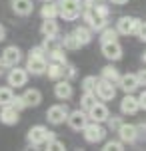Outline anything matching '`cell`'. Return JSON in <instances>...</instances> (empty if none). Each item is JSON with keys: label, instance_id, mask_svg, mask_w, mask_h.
I'll list each match as a JSON object with an SVG mask.
<instances>
[{"label": "cell", "instance_id": "ac0fdd59", "mask_svg": "<svg viewBox=\"0 0 146 151\" xmlns=\"http://www.w3.org/2000/svg\"><path fill=\"white\" fill-rule=\"evenodd\" d=\"M54 96L58 99H70L72 98V86H70L66 80H62L54 86Z\"/></svg>", "mask_w": 146, "mask_h": 151}, {"label": "cell", "instance_id": "e575fe53", "mask_svg": "<svg viewBox=\"0 0 146 151\" xmlns=\"http://www.w3.org/2000/svg\"><path fill=\"white\" fill-rule=\"evenodd\" d=\"M104 149L106 151H120L122 149V141H108V143L104 145Z\"/></svg>", "mask_w": 146, "mask_h": 151}, {"label": "cell", "instance_id": "9a60e30c", "mask_svg": "<svg viewBox=\"0 0 146 151\" xmlns=\"http://www.w3.org/2000/svg\"><path fill=\"white\" fill-rule=\"evenodd\" d=\"M0 121L4 123V125H14L18 123V109L10 106H2V111H0Z\"/></svg>", "mask_w": 146, "mask_h": 151}, {"label": "cell", "instance_id": "b9f144b4", "mask_svg": "<svg viewBox=\"0 0 146 151\" xmlns=\"http://www.w3.org/2000/svg\"><path fill=\"white\" fill-rule=\"evenodd\" d=\"M2 72H4V64L0 62V76H2Z\"/></svg>", "mask_w": 146, "mask_h": 151}, {"label": "cell", "instance_id": "44dd1931", "mask_svg": "<svg viewBox=\"0 0 146 151\" xmlns=\"http://www.w3.org/2000/svg\"><path fill=\"white\" fill-rule=\"evenodd\" d=\"M118 133H120V139L126 141V143H132L136 139V127L134 125H128V123H122L118 127Z\"/></svg>", "mask_w": 146, "mask_h": 151}, {"label": "cell", "instance_id": "7402d4cb", "mask_svg": "<svg viewBox=\"0 0 146 151\" xmlns=\"http://www.w3.org/2000/svg\"><path fill=\"white\" fill-rule=\"evenodd\" d=\"M64 66L66 64H56V62H52V64L46 66V72L44 74H48L50 80H60V78H64Z\"/></svg>", "mask_w": 146, "mask_h": 151}, {"label": "cell", "instance_id": "f1b7e54d", "mask_svg": "<svg viewBox=\"0 0 146 151\" xmlns=\"http://www.w3.org/2000/svg\"><path fill=\"white\" fill-rule=\"evenodd\" d=\"M118 38V30H112V28H102V34H100V40L102 42H112Z\"/></svg>", "mask_w": 146, "mask_h": 151}, {"label": "cell", "instance_id": "ee69618b", "mask_svg": "<svg viewBox=\"0 0 146 151\" xmlns=\"http://www.w3.org/2000/svg\"><path fill=\"white\" fill-rule=\"evenodd\" d=\"M44 2H50V0H44Z\"/></svg>", "mask_w": 146, "mask_h": 151}, {"label": "cell", "instance_id": "f546056e", "mask_svg": "<svg viewBox=\"0 0 146 151\" xmlns=\"http://www.w3.org/2000/svg\"><path fill=\"white\" fill-rule=\"evenodd\" d=\"M50 58H52V62H56V64H66V56H64V52H62L60 48H54V50H50Z\"/></svg>", "mask_w": 146, "mask_h": 151}, {"label": "cell", "instance_id": "8992f818", "mask_svg": "<svg viewBox=\"0 0 146 151\" xmlns=\"http://www.w3.org/2000/svg\"><path fill=\"white\" fill-rule=\"evenodd\" d=\"M138 24L140 20L138 18H134V16H122L120 20H118V34H124V36H136V30H138Z\"/></svg>", "mask_w": 146, "mask_h": 151}, {"label": "cell", "instance_id": "9c48e42d", "mask_svg": "<svg viewBox=\"0 0 146 151\" xmlns=\"http://www.w3.org/2000/svg\"><path fill=\"white\" fill-rule=\"evenodd\" d=\"M46 117H48L50 123L60 125V123H64L66 117H68V107H66V106H52V107H48Z\"/></svg>", "mask_w": 146, "mask_h": 151}, {"label": "cell", "instance_id": "f35d334b", "mask_svg": "<svg viewBox=\"0 0 146 151\" xmlns=\"http://www.w3.org/2000/svg\"><path fill=\"white\" fill-rule=\"evenodd\" d=\"M96 4H104V0H86L84 6H96Z\"/></svg>", "mask_w": 146, "mask_h": 151}, {"label": "cell", "instance_id": "30bf717a", "mask_svg": "<svg viewBox=\"0 0 146 151\" xmlns=\"http://www.w3.org/2000/svg\"><path fill=\"white\" fill-rule=\"evenodd\" d=\"M22 60V50L18 46H8L6 50L2 52V64L4 66H18V62Z\"/></svg>", "mask_w": 146, "mask_h": 151}, {"label": "cell", "instance_id": "2e32d148", "mask_svg": "<svg viewBox=\"0 0 146 151\" xmlns=\"http://www.w3.org/2000/svg\"><path fill=\"white\" fill-rule=\"evenodd\" d=\"M120 109H122V113H126V115H134V113L140 109L138 98H134V96H130V93H126V98L120 101Z\"/></svg>", "mask_w": 146, "mask_h": 151}, {"label": "cell", "instance_id": "d6986e66", "mask_svg": "<svg viewBox=\"0 0 146 151\" xmlns=\"http://www.w3.org/2000/svg\"><path fill=\"white\" fill-rule=\"evenodd\" d=\"M32 0H12V10L18 16H28L32 14Z\"/></svg>", "mask_w": 146, "mask_h": 151}, {"label": "cell", "instance_id": "d4e9b609", "mask_svg": "<svg viewBox=\"0 0 146 151\" xmlns=\"http://www.w3.org/2000/svg\"><path fill=\"white\" fill-rule=\"evenodd\" d=\"M40 14H42V18H56V16H58V4H56L54 0L46 2V4L42 6V10H40Z\"/></svg>", "mask_w": 146, "mask_h": 151}, {"label": "cell", "instance_id": "60d3db41", "mask_svg": "<svg viewBox=\"0 0 146 151\" xmlns=\"http://www.w3.org/2000/svg\"><path fill=\"white\" fill-rule=\"evenodd\" d=\"M110 2H112V4H118V6H122V4H126L128 0H110Z\"/></svg>", "mask_w": 146, "mask_h": 151}, {"label": "cell", "instance_id": "484cf974", "mask_svg": "<svg viewBox=\"0 0 146 151\" xmlns=\"http://www.w3.org/2000/svg\"><path fill=\"white\" fill-rule=\"evenodd\" d=\"M62 46L66 48V50H78L80 48V42H78V38L74 34H66L64 40H62Z\"/></svg>", "mask_w": 146, "mask_h": 151}, {"label": "cell", "instance_id": "d6a6232c", "mask_svg": "<svg viewBox=\"0 0 146 151\" xmlns=\"http://www.w3.org/2000/svg\"><path fill=\"white\" fill-rule=\"evenodd\" d=\"M46 149L60 151V149H64V143H62V141H58V139L54 137V139H50V141H46Z\"/></svg>", "mask_w": 146, "mask_h": 151}, {"label": "cell", "instance_id": "7bdbcfd3", "mask_svg": "<svg viewBox=\"0 0 146 151\" xmlns=\"http://www.w3.org/2000/svg\"><path fill=\"white\" fill-rule=\"evenodd\" d=\"M142 60H144V62H146V52H144V54H142Z\"/></svg>", "mask_w": 146, "mask_h": 151}, {"label": "cell", "instance_id": "5bb4252c", "mask_svg": "<svg viewBox=\"0 0 146 151\" xmlns=\"http://www.w3.org/2000/svg\"><path fill=\"white\" fill-rule=\"evenodd\" d=\"M118 86L122 88V91H126V93H132V91L138 88V78H136V74H124L120 76V80H118Z\"/></svg>", "mask_w": 146, "mask_h": 151}, {"label": "cell", "instance_id": "603a6c76", "mask_svg": "<svg viewBox=\"0 0 146 151\" xmlns=\"http://www.w3.org/2000/svg\"><path fill=\"white\" fill-rule=\"evenodd\" d=\"M74 36L78 38V42H80V46L84 44H90V40H92V32H90V28H86V26H78L76 30L72 32Z\"/></svg>", "mask_w": 146, "mask_h": 151}, {"label": "cell", "instance_id": "6da1fadb", "mask_svg": "<svg viewBox=\"0 0 146 151\" xmlns=\"http://www.w3.org/2000/svg\"><path fill=\"white\" fill-rule=\"evenodd\" d=\"M84 20L88 22L90 30H102V28H106V22H108V8L104 6V4L86 6V10H84Z\"/></svg>", "mask_w": 146, "mask_h": 151}, {"label": "cell", "instance_id": "1f68e13d", "mask_svg": "<svg viewBox=\"0 0 146 151\" xmlns=\"http://www.w3.org/2000/svg\"><path fill=\"white\" fill-rule=\"evenodd\" d=\"M10 106L14 107V109H18V111H20V109H24V107H26V104H24L22 96H14V98H12V101H10Z\"/></svg>", "mask_w": 146, "mask_h": 151}, {"label": "cell", "instance_id": "8d00e7d4", "mask_svg": "<svg viewBox=\"0 0 146 151\" xmlns=\"http://www.w3.org/2000/svg\"><path fill=\"white\" fill-rule=\"evenodd\" d=\"M136 78H138L140 86H146V70H140L138 74H136Z\"/></svg>", "mask_w": 146, "mask_h": 151}, {"label": "cell", "instance_id": "4fadbf2b", "mask_svg": "<svg viewBox=\"0 0 146 151\" xmlns=\"http://www.w3.org/2000/svg\"><path fill=\"white\" fill-rule=\"evenodd\" d=\"M108 115H110V111H108V107L104 106V104H94L90 109H88V119L92 121H98V123H102V121L108 119Z\"/></svg>", "mask_w": 146, "mask_h": 151}, {"label": "cell", "instance_id": "ba28073f", "mask_svg": "<svg viewBox=\"0 0 146 151\" xmlns=\"http://www.w3.org/2000/svg\"><path fill=\"white\" fill-rule=\"evenodd\" d=\"M28 82V72L26 68H18V66H12L10 74H8V86L12 88H22Z\"/></svg>", "mask_w": 146, "mask_h": 151}, {"label": "cell", "instance_id": "3957f363", "mask_svg": "<svg viewBox=\"0 0 146 151\" xmlns=\"http://www.w3.org/2000/svg\"><path fill=\"white\" fill-rule=\"evenodd\" d=\"M82 131H84V139L88 143H98V141H102V139L106 137V129L102 127L98 121L86 123L84 127H82Z\"/></svg>", "mask_w": 146, "mask_h": 151}, {"label": "cell", "instance_id": "e0dca14e", "mask_svg": "<svg viewBox=\"0 0 146 151\" xmlns=\"http://www.w3.org/2000/svg\"><path fill=\"white\" fill-rule=\"evenodd\" d=\"M58 22L54 20V18H44V22H42V28L40 32L44 34V38H56L58 36Z\"/></svg>", "mask_w": 146, "mask_h": 151}, {"label": "cell", "instance_id": "ab89813d", "mask_svg": "<svg viewBox=\"0 0 146 151\" xmlns=\"http://www.w3.org/2000/svg\"><path fill=\"white\" fill-rule=\"evenodd\" d=\"M4 38H6V30H4V26L0 24V42H2Z\"/></svg>", "mask_w": 146, "mask_h": 151}, {"label": "cell", "instance_id": "52a82bcc", "mask_svg": "<svg viewBox=\"0 0 146 151\" xmlns=\"http://www.w3.org/2000/svg\"><path fill=\"white\" fill-rule=\"evenodd\" d=\"M46 58L44 56H34L30 54L28 56V62H26V72L28 74H34V76H42L46 72Z\"/></svg>", "mask_w": 146, "mask_h": 151}, {"label": "cell", "instance_id": "5b68a950", "mask_svg": "<svg viewBox=\"0 0 146 151\" xmlns=\"http://www.w3.org/2000/svg\"><path fill=\"white\" fill-rule=\"evenodd\" d=\"M94 93H96V98H100L102 101H110V99L116 96V88H114V83H112V82H106V80H96Z\"/></svg>", "mask_w": 146, "mask_h": 151}, {"label": "cell", "instance_id": "836d02e7", "mask_svg": "<svg viewBox=\"0 0 146 151\" xmlns=\"http://www.w3.org/2000/svg\"><path fill=\"white\" fill-rule=\"evenodd\" d=\"M106 121H108V125H110V129H118L120 125H122V119H120V117H116V115H112V117L108 115Z\"/></svg>", "mask_w": 146, "mask_h": 151}, {"label": "cell", "instance_id": "7a4b0ae2", "mask_svg": "<svg viewBox=\"0 0 146 151\" xmlns=\"http://www.w3.org/2000/svg\"><path fill=\"white\" fill-rule=\"evenodd\" d=\"M80 12H82L80 0H60V4H58V14L64 20H76Z\"/></svg>", "mask_w": 146, "mask_h": 151}, {"label": "cell", "instance_id": "7c38bea8", "mask_svg": "<svg viewBox=\"0 0 146 151\" xmlns=\"http://www.w3.org/2000/svg\"><path fill=\"white\" fill-rule=\"evenodd\" d=\"M66 121H68V125L72 129H76V131H80V129L84 127L86 123H88V113L80 111V109H76V111H68V117H66Z\"/></svg>", "mask_w": 146, "mask_h": 151}, {"label": "cell", "instance_id": "4dcf8cb0", "mask_svg": "<svg viewBox=\"0 0 146 151\" xmlns=\"http://www.w3.org/2000/svg\"><path fill=\"white\" fill-rule=\"evenodd\" d=\"M94 86H96V76H86L82 80V90L84 91H94Z\"/></svg>", "mask_w": 146, "mask_h": 151}, {"label": "cell", "instance_id": "277c9868", "mask_svg": "<svg viewBox=\"0 0 146 151\" xmlns=\"http://www.w3.org/2000/svg\"><path fill=\"white\" fill-rule=\"evenodd\" d=\"M54 137L56 135H54L52 131H48L44 125H34L28 131V141L32 145H42V143H46V141H50V139H54Z\"/></svg>", "mask_w": 146, "mask_h": 151}, {"label": "cell", "instance_id": "4316f807", "mask_svg": "<svg viewBox=\"0 0 146 151\" xmlns=\"http://www.w3.org/2000/svg\"><path fill=\"white\" fill-rule=\"evenodd\" d=\"M14 98L12 93V88H0V106H8Z\"/></svg>", "mask_w": 146, "mask_h": 151}, {"label": "cell", "instance_id": "d590c367", "mask_svg": "<svg viewBox=\"0 0 146 151\" xmlns=\"http://www.w3.org/2000/svg\"><path fill=\"white\" fill-rule=\"evenodd\" d=\"M136 36L142 40V42H146V22H142L140 20V24H138V30H136Z\"/></svg>", "mask_w": 146, "mask_h": 151}, {"label": "cell", "instance_id": "ffe728a7", "mask_svg": "<svg viewBox=\"0 0 146 151\" xmlns=\"http://www.w3.org/2000/svg\"><path fill=\"white\" fill-rule=\"evenodd\" d=\"M22 99H24V104H26V107H36L42 101V93L38 90H26Z\"/></svg>", "mask_w": 146, "mask_h": 151}, {"label": "cell", "instance_id": "74e56055", "mask_svg": "<svg viewBox=\"0 0 146 151\" xmlns=\"http://www.w3.org/2000/svg\"><path fill=\"white\" fill-rule=\"evenodd\" d=\"M138 106L142 107V109H146V90L138 96Z\"/></svg>", "mask_w": 146, "mask_h": 151}, {"label": "cell", "instance_id": "8fae6325", "mask_svg": "<svg viewBox=\"0 0 146 151\" xmlns=\"http://www.w3.org/2000/svg\"><path fill=\"white\" fill-rule=\"evenodd\" d=\"M102 54H104V58L116 62V60H120V58H122V46L118 44V40L102 42Z\"/></svg>", "mask_w": 146, "mask_h": 151}, {"label": "cell", "instance_id": "cb8c5ba5", "mask_svg": "<svg viewBox=\"0 0 146 151\" xmlns=\"http://www.w3.org/2000/svg\"><path fill=\"white\" fill-rule=\"evenodd\" d=\"M102 80H106V82H112L116 86L118 80H120V74H118V70L114 66H106V68H102Z\"/></svg>", "mask_w": 146, "mask_h": 151}, {"label": "cell", "instance_id": "83f0119b", "mask_svg": "<svg viewBox=\"0 0 146 151\" xmlns=\"http://www.w3.org/2000/svg\"><path fill=\"white\" fill-rule=\"evenodd\" d=\"M94 104H96V93L94 91H84V96H82V107L90 109Z\"/></svg>", "mask_w": 146, "mask_h": 151}]
</instances>
